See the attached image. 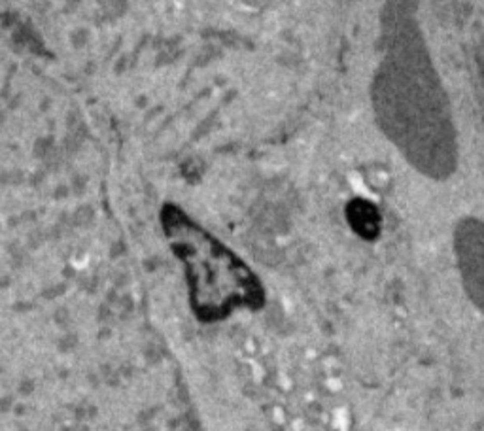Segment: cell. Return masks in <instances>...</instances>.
<instances>
[{
    "instance_id": "obj_1",
    "label": "cell",
    "mask_w": 484,
    "mask_h": 431,
    "mask_svg": "<svg viewBox=\"0 0 484 431\" xmlns=\"http://www.w3.org/2000/svg\"><path fill=\"white\" fill-rule=\"evenodd\" d=\"M161 223L187 280L189 306L197 322H225L237 310L258 312L267 290L256 270L176 205H165Z\"/></svg>"
},
{
    "instance_id": "obj_2",
    "label": "cell",
    "mask_w": 484,
    "mask_h": 431,
    "mask_svg": "<svg viewBox=\"0 0 484 431\" xmlns=\"http://www.w3.org/2000/svg\"><path fill=\"white\" fill-rule=\"evenodd\" d=\"M454 250L463 290L479 312L484 314V223L462 219L454 231Z\"/></svg>"
},
{
    "instance_id": "obj_3",
    "label": "cell",
    "mask_w": 484,
    "mask_h": 431,
    "mask_svg": "<svg viewBox=\"0 0 484 431\" xmlns=\"http://www.w3.org/2000/svg\"><path fill=\"white\" fill-rule=\"evenodd\" d=\"M346 216H348V221L359 237L367 238V240H373L378 237L380 233V214L375 206L367 201H352L348 208H346Z\"/></svg>"
}]
</instances>
